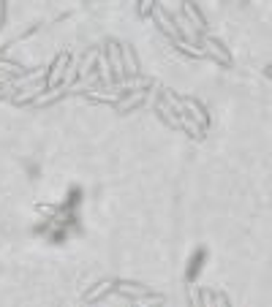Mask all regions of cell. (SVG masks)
<instances>
[{
  "label": "cell",
  "instance_id": "277c9868",
  "mask_svg": "<svg viewBox=\"0 0 272 307\" xmlns=\"http://www.w3.org/2000/svg\"><path fill=\"white\" fill-rule=\"evenodd\" d=\"M68 63V57L66 55H60L57 57V63H55V68H52V77L46 79V84H57V79H60V74H63V66Z\"/></svg>",
  "mask_w": 272,
  "mask_h": 307
},
{
  "label": "cell",
  "instance_id": "7a4b0ae2",
  "mask_svg": "<svg viewBox=\"0 0 272 307\" xmlns=\"http://www.w3.org/2000/svg\"><path fill=\"white\" fill-rule=\"evenodd\" d=\"M109 60H112V66H114V74H117V79H123L125 68H123V60H120V46L109 44Z\"/></svg>",
  "mask_w": 272,
  "mask_h": 307
},
{
  "label": "cell",
  "instance_id": "5b68a950",
  "mask_svg": "<svg viewBox=\"0 0 272 307\" xmlns=\"http://www.w3.org/2000/svg\"><path fill=\"white\" fill-rule=\"evenodd\" d=\"M109 288H114L112 283H101V288H98V291H90V294H88V297H85V299H88V302H95V299H101L103 294L109 291Z\"/></svg>",
  "mask_w": 272,
  "mask_h": 307
},
{
  "label": "cell",
  "instance_id": "8992f818",
  "mask_svg": "<svg viewBox=\"0 0 272 307\" xmlns=\"http://www.w3.org/2000/svg\"><path fill=\"white\" fill-rule=\"evenodd\" d=\"M142 98H144V92H131V95L125 98L123 103H120V109H128V106H134V103H139V101H142Z\"/></svg>",
  "mask_w": 272,
  "mask_h": 307
},
{
  "label": "cell",
  "instance_id": "6da1fadb",
  "mask_svg": "<svg viewBox=\"0 0 272 307\" xmlns=\"http://www.w3.org/2000/svg\"><path fill=\"white\" fill-rule=\"evenodd\" d=\"M204 258H207V253L201 250H193V256H190V261H188V280H196L199 277V272H201V266H204Z\"/></svg>",
  "mask_w": 272,
  "mask_h": 307
},
{
  "label": "cell",
  "instance_id": "3957f363",
  "mask_svg": "<svg viewBox=\"0 0 272 307\" xmlns=\"http://www.w3.org/2000/svg\"><path fill=\"white\" fill-rule=\"evenodd\" d=\"M120 49H123V57H125V63H123L125 74H139V60H134V52L128 46H120Z\"/></svg>",
  "mask_w": 272,
  "mask_h": 307
}]
</instances>
